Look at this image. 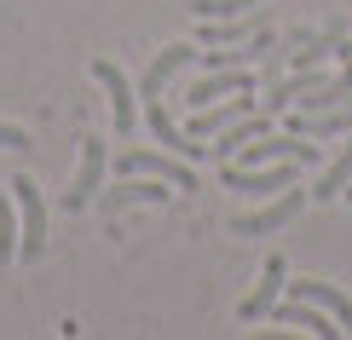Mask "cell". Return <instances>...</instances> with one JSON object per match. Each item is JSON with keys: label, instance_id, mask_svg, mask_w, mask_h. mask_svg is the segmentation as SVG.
Listing matches in <instances>:
<instances>
[{"label": "cell", "instance_id": "1", "mask_svg": "<svg viewBox=\"0 0 352 340\" xmlns=\"http://www.w3.org/2000/svg\"><path fill=\"white\" fill-rule=\"evenodd\" d=\"M12 202H18V260L35 265L41 254H47V202H41V190L29 173H12Z\"/></svg>", "mask_w": 352, "mask_h": 340}, {"label": "cell", "instance_id": "2", "mask_svg": "<svg viewBox=\"0 0 352 340\" xmlns=\"http://www.w3.org/2000/svg\"><path fill=\"white\" fill-rule=\"evenodd\" d=\"M295 179H300V161H266V168H237V161H226V168H219V185L243 190V196H277V190H289Z\"/></svg>", "mask_w": 352, "mask_h": 340}, {"label": "cell", "instance_id": "3", "mask_svg": "<svg viewBox=\"0 0 352 340\" xmlns=\"http://www.w3.org/2000/svg\"><path fill=\"white\" fill-rule=\"evenodd\" d=\"M104 173H110L104 139H81V168H76V185L64 190V208H69V214H87V208L98 202V190H104Z\"/></svg>", "mask_w": 352, "mask_h": 340}, {"label": "cell", "instance_id": "4", "mask_svg": "<svg viewBox=\"0 0 352 340\" xmlns=\"http://www.w3.org/2000/svg\"><path fill=\"white\" fill-rule=\"evenodd\" d=\"M306 214V190H277V196L266 202L260 214H237L231 219V236H272V231H283V225H295V219Z\"/></svg>", "mask_w": 352, "mask_h": 340}, {"label": "cell", "instance_id": "5", "mask_svg": "<svg viewBox=\"0 0 352 340\" xmlns=\"http://www.w3.org/2000/svg\"><path fill=\"white\" fill-rule=\"evenodd\" d=\"M254 110H266L254 98V87H243V93H226L219 104H202L197 115H190V139H214V133H226L231 122H243V115H254Z\"/></svg>", "mask_w": 352, "mask_h": 340}, {"label": "cell", "instance_id": "6", "mask_svg": "<svg viewBox=\"0 0 352 340\" xmlns=\"http://www.w3.org/2000/svg\"><path fill=\"white\" fill-rule=\"evenodd\" d=\"M93 81L110 93V115H116V133H122V139H133V127H139V93L127 87V76H122L116 64H104V58H98V64H93Z\"/></svg>", "mask_w": 352, "mask_h": 340}, {"label": "cell", "instance_id": "7", "mask_svg": "<svg viewBox=\"0 0 352 340\" xmlns=\"http://www.w3.org/2000/svg\"><path fill=\"white\" fill-rule=\"evenodd\" d=\"M116 173H151V179H168L173 190H197V173L185 168V161H173V156H156V150H122L116 156Z\"/></svg>", "mask_w": 352, "mask_h": 340}, {"label": "cell", "instance_id": "8", "mask_svg": "<svg viewBox=\"0 0 352 340\" xmlns=\"http://www.w3.org/2000/svg\"><path fill=\"white\" fill-rule=\"evenodd\" d=\"M254 81H260V76H254L248 64H219V69H208V76L185 93V104L202 110V104H214V98H226V93H243V87H254Z\"/></svg>", "mask_w": 352, "mask_h": 340}, {"label": "cell", "instance_id": "9", "mask_svg": "<svg viewBox=\"0 0 352 340\" xmlns=\"http://www.w3.org/2000/svg\"><path fill=\"white\" fill-rule=\"evenodd\" d=\"M144 122H151L156 144H168L173 156H185V161H202V156H208V144H197L190 133H179V127H173V110L162 104V93H156V98H144Z\"/></svg>", "mask_w": 352, "mask_h": 340}, {"label": "cell", "instance_id": "10", "mask_svg": "<svg viewBox=\"0 0 352 340\" xmlns=\"http://www.w3.org/2000/svg\"><path fill=\"white\" fill-rule=\"evenodd\" d=\"M283 283H289V265H283V254H266L260 288H254V294H248V300L237 306V317H243V323H260V317H272V306L283 300Z\"/></svg>", "mask_w": 352, "mask_h": 340}, {"label": "cell", "instance_id": "11", "mask_svg": "<svg viewBox=\"0 0 352 340\" xmlns=\"http://www.w3.org/2000/svg\"><path fill=\"white\" fill-rule=\"evenodd\" d=\"M272 35L266 29V6L243 12V18H219V23H202V47H248V41Z\"/></svg>", "mask_w": 352, "mask_h": 340}, {"label": "cell", "instance_id": "12", "mask_svg": "<svg viewBox=\"0 0 352 340\" xmlns=\"http://www.w3.org/2000/svg\"><path fill=\"white\" fill-rule=\"evenodd\" d=\"M272 323H283V329H312V335H324V340H335V335H346L341 323H335L324 306H312V300H295V294H289V300H277L272 306Z\"/></svg>", "mask_w": 352, "mask_h": 340}, {"label": "cell", "instance_id": "13", "mask_svg": "<svg viewBox=\"0 0 352 340\" xmlns=\"http://www.w3.org/2000/svg\"><path fill=\"white\" fill-rule=\"evenodd\" d=\"M185 64H197V47H185V41L162 47V52L151 58V69H144V81H139V98H156V93H168V81L179 76Z\"/></svg>", "mask_w": 352, "mask_h": 340}, {"label": "cell", "instance_id": "14", "mask_svg": "<svg viewBox=\"0 0 352 340\" xmlns=\"http://www.w3.org/2000/svg\"><path fill=\"white\" fill-rule=\"evenodd\" d=\"M289 294H295V300H312V306H324V312L341 323V329H352V294H341L335 283H312V277H306V283H289Z\"/></svg>", "mask_w": 352, "mask_h": 340}, {"label": "cell", "instance_id": "15", "mask_svg": "<svg viewBox=\"0 0 352 340\" xmlns=\"http://www.w3.org/2000/svg\"><path fill=\"white\" fill-rule=\"evenodd\" d=\"M295 133L300 139H341V133H352V98L335 110H318V115H295Z\"/></svg>", "mask_w": 352, "mask_h": 340}, {"label": "cell", "instance_id": "16", "mask_svg": "<svg viewBox=\"0 0 352 340\" xmlns=\"http://www.w3.org/2000/svg\"><path fill=\"white\" fill-rule=\"evenodd\" d=\"M346 185H352V133H346L341 156H335V161H324V173H318V185H312V202H329V196H341Z\"/></svg>", "mask_w": 352, "mask_h": 340}, {"label": "cell", "instance_id": "17", "mask_svg": "<svg viewBox=\"0 0 352 340\" xmlns=\"http://www.w3.org/2000/svg\"><path fill=\"white\" fill-rule=\"evenodd\" d=\"M18 260V202L12 190H0V265Z\"/></svg>", "mask_w": 352, "mask_h": 340}, {"label": "cell", "instance_id": "18", "mask_svg": "<svg viewBox=\"0 0 352 340\" xmlns=\"http://www.w3.org/2000/svg\"><path fill=\"white\" fill-rule=\"evenodd\" d=\"M260 0H190V12H197V23H219V18H243V12H254Z\"/></svg>", "mask_w": 352, "mask_h": 340}, {"label": "cell", "instance_id": "19", "mask_svg": "<svg viewBox=\"0 0 352 340\" xmlns=\"http://www.w3.org/2000/svg\"><path fill=\"white\" fill-rule=\"evenodd\" d=\"M0 150H29V133L18 122H0Z\"/></svg>", "mask_w": 352, "mask_h": 340}, {"label": "cell", "instance_id": "20", "mask_svg": "<svg viewBox=\"0 0 352 340\" xmlns=\"http://www.w3.org/2000/svg\"><path fill=\"white\" fill-rule=\"evenodd\" d=\"M341 58H346V64H352V41H341Z\"/></svg>", "mask_w": 352, "mask_h": 340}, {"label": "cell", "instance_id": "21", "mask_svg": "<svg viewBox=\"0 0 352 340\" xmlns=\"http://www.w3.org/2000/svg\"><path fill=\"white\" fill-rule=\"evenodd\" d=\"M341 196H346V202H352V185H346V190H341Z\"/></svg>", "mask_w": 352, "mask_h": 340}]
</instances>
